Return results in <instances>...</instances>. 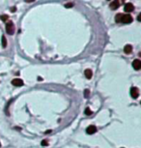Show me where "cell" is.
I'll list each match as a JSON object with an SVG mask.
<instances>
[{"instance_id":"obj_1","label":"cell","mask_w":141,"mask_h":148,"mask_svg":"<svg viewBox=\"0 0 141 148\" xmlns=\"http://www.w3.org/2000/svg\"><path fill=\"white\" fill-rule=\"evenodd\" d=\"M6 32L10 35H13L15 32V24L13 22H8L6 23Z\"/></svg>"},{"instance_id":"obj_2","label":"cell","mask_w":141,"mask_h":148,"mask_svg":"<svg viewBox=\"0 0 141 148\" xmlns=\"http://www.w3.org/2000/svg\"><path fill=\"white\" fill-rule=\"evenodd\" d=\"M133 20V18H132V16L129 15V14H127V15H122V18H121V22H123V23H131Z\"/></svg>"},{"instance_id":"obj_3","label":"cell","mask_w":141,"mask_h":148,"mask_svg":"<svg viewBox=\"0 0 141 148\" xmlns=\"http://www.w3.org/2000/svg\"><path fill=\"white\" fill-rule=\"evenodd\" d=\"M130 96L133 99H136L139 96V91L137 87H131L130 88Z\"/></svg>"},{"instance_id":"obj_4","label":"cell","mask_w":141,"mask_h":148,"mask_svg":"<svg viewBox=\"0 0 141 148\" xmlns=\"http://www.w3.org/2000/svg\"><path fill=\"white\" fill-rule=\"evenodd\" d=\"M12 84H13L14 86H17V87H19V86H22L24 83H23V80L20 79V78H15V79H13V80H12Z\"/></svg>"},{"instance_id":"obj_5","label":"cell","mask_w":141,"mask_h":148,"mask_svg":"<svg viewBox=\"0 0 141 148\" xmlns=\"http://www.w3.org/2000/svg\"><path fill=\"white\" fill-rule=\"evenodd\" d=\"M132 67L134 70H140L141 69V60L139 59H135L132 62Z\"/></svg>"},{"instance_id":"obj_6","label":"cell","mask_w":141,"mask_h":148,"mask_svg":"<svg viewBox=\"0 0 141 148\" xmlns=\"http://www.w3.org/2000/svg\"><path fill=\"white\" fill-rule=\"evenodd\" d=\"M96 132H97V128H96V126H94V125L89 126L86 130V133L88 135H94Z\"/></svg>"},{"instance_id":"obj_7","label":"cell","mask_w":141,"mask_h":148,"mask_svg":"<svg viewBox=\"0 0 141 148\" xmlns=\"http://www.w3.org/2000/svg\"><path fill=\"white\" fill-rule=\"evenodd\" d=\"M119 7H120L119 0H114L113 2L110 4V9H111V10H117Z\"/></svg>"},{"instance_id":"obj_8","label":"cell","mask_w":141,"mask_h":148,"mask_svg":"<svg viewBox=\"0 0 141 148\" xmlns=\"http://www.w3.org/2000/svg\"><path fill=\"white\" fill-rule=\"evenodd\" d=\"M125 12H127V13H130V12H132L133 10H134V6L132 5L131 3H127L125 5Z\"/></svg>"},{"instance_id":"obj_9","label":"cell","mask_w":141,"mask_h":148,"mask_svg":"<svg viewBox=\"0 0 141 148\" xmlns=\"http://www.w3.org/2000/svg\"><path fill=\"white\" fill-rule=\"evenodd\" d=\"M124 51H125V53H127V54L131 53V51H132V46L131 45H127V46H125Z\"/></svg>"},{"instance_id":"obj_10","label":"cell","mask_w":141,"mask_h":148,"mask_svg":"<svg viewBox=\"0 0 141 148\" xmlns=\"http://www.w3.org/2000/svg\"><path fill=\"white\" fill-rule=\"evenodd\" d=\"M84 75H85L86 78H88V79L92 78V77H93V72H92V70H90V69H87V70H85V72H84Z\"/></svg>"},{"instance_id":"obj_11","label":"cell","mask_w":141,"mask_h":148,"mask_svg":"<svg viewBox=\"0 0 141 148\" xmlns=\"http://www.w3.org/2000/svg\"><path fill=\"white\" fill-rule=\"evenodd\" d=\"M2 47L6 48L7 47V40H6L5 36H2Z\"/></svg>"},{"instance_id":"obj_12","label":"cell","mask_w":141,"mask_h":148,"mask_svg":"<svg viewBox=\"0 0 141 148\" xmlns=\"http://www.w3.org/2000/svg\"><path fill=\"white\" fill-rule=\"evenodd\" d=\"M121 18H122V14H118L115 16V20L116 22H121Z\"/></svg>"},{"instance_id":"obj_13","label":"cell","mask_w":141,"mask_h":148,"mask_svg":"<svg viewBox=\"0 0 141 148\" xmlns=\"http://www.w3.org/2000/svg\"><path fill=\"white\" fill-rule=\"evenodd\" d=\"M0 18H1V20H3V22H6L8 18H9V16H7V15H3V16H0Z\"/></svg>"},{"instance_id":"obj_14","label":"cell","mask_w":141,"mask_h":148,"mask_svg":"<svg viewBox=\"0 0 141 148\" xmlns=\"http://www.w3.org/2000/svg\"><path fill=\"white\" fill-rule=\"evenodd\" d=\"M85 114L86 115H91L92 114V110H90L89 108H87L86 110H85Z\"/></svg>"},{"instance_id":"obj_15","label":"cell","mask_w":141,"mask_h":148,"mask_svg":"<svg viewBox=\"0 0 141 148\" xmlns=\"http://www.w3.org/2000/svg\"><path fill=\"white\" fill-rule=\"evenodd\" d=\"M65 7L66 8H72V7H74V3H72V2L67 3V4H65Z\"/></svg>"},{"instance_id":"obj_16","label":"cell","mask_w":141,"mask_h":148,"mask_svg":"<svg viewBox=\"0 0 141 148\" xmlns=\"http://www.w3.org/2000/svg\"><path fill=\"white\" fill-rule=\"evenodd\" d=\"M89 94H90V91H89L88 89H86V90L84 91V97H85V98H88V96H89Z\"/></svg>"},{"instance_id":"obj_17","label":"cell","mask_w":141,"mask_h":148,"mask_svg":"<svg viewBox=\"0 0 141 148\" xmlns=\"http://www.w3.org/2000/svg\"><path fill=\"white\" fill-rule=\"evenodd\" d=\"M42 145H43V146H48V145H49L48 140H45V139H44V140H43V141H42Z\"/></svg>"},{"instance_id":"obj_18","label":"cell","mask_w":141,"mask_h":148,"mask_svg":"<svg viewBox=\"0 0 141 148\" xmlns=\"http://www.w3.org/2000/svg\"><path fill=\"white\" fill-rule=\"evenodd\" d=\"M137 20H138V22H141V13L138 15V16H137Z\"/></svg>"},{"instance_id":"obj_19","label":"cell","mask_w":141,"mask_h":148,"mask_svg":"<svg viewBox=\"0 0 141 148\" xmlns=\"http://www.w3.org/2000/svg\"><path fill=\"white\" fill-rule=\"evenodd\" d=\"M34 1H35V0H25V2H28V3H29V2H34Z\"/></svg>"},{"instance_id":"obj_20","label":"cell","mask_w":141,"mask_h":148,"mask_svg":"<svg viewBox=\"0 0 141 148\" xmlns=\"http://www.w3.org/2000/svg\"><path fill=\"white\" fill-rule=\"evenodd\" d=\"M16 10V8H12V12H15Z\"/></svg>"},{"instance_id":"obj_21","label":"cell","mask_w":141,"mask_h":148,"mask_svg":"<svg viewBox=\"0 0 141 148\" xmlns=\"http://www.w3.org/2000/svg\"><path fill=\"white\" fill-rule=\"evenodd\" d=\"M0 146H1V143H0Z\"/></svg>"},{"instance_id":"obj_22","label":"cell","mask_w":141,"mask_h":148,"mask_svg":"<svg viewBox=\"0 0 141 148\" xmlns=\"http://www.w3.org/2000/svg\"><path fill=\"white\" fill-rule=\"evenodd\" d=\"M140 104H141V102H140Z\"/></svg>"}]
</instances>
